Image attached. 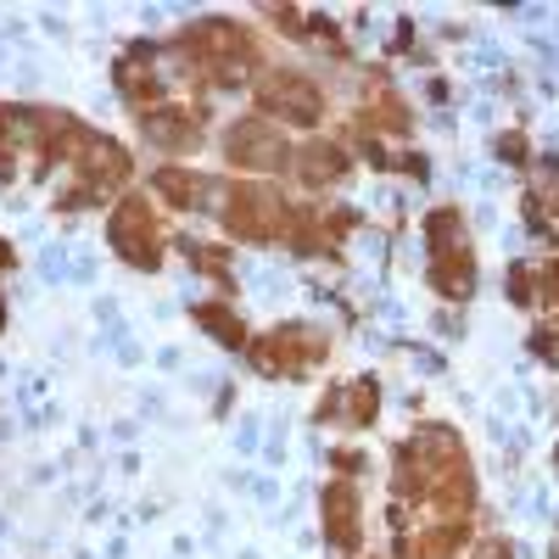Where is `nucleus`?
Returning <instances> with one entry per match:
<instances>
[{
  "label": "nucleus",
  "mask_w": 559,
  "mask_h": 559,
  "mask_svg": "<svg viewBox=\"0 0 559 559\" xmlns=\"http://www.w3.org/2000/svg\"><path fill=\"white\" fill-rule=\"evenodd\" d=\"M324 537H331L342 554L358 548V492L347 481L324 487Z\"/></svg>",
  "instance_id": "obj_9"
},
{
  "label": "nucleus",
  "mask_w": 559,
  "mask_h": 559,
  "mask_svg": "<svg viewBox=\"0 0 559 559\" xmlns=\"http://www.w3.org/2000/svg\"><path fill=\"white\" fill-rule=\"evenodd\" d=\"M152 191H157V197H168L174 207H202L207 179H202V174H191V168H157V174H152Z\"/></svg>",
  "instance_id": "obj_11"
},
{
  "label": "nucleus",
  "mask_w": 559,
  "mask_h": 559,
  "mask_svg": "<svg viewBox=\"0 0 559 559\" xmlns=\"http://www.w3.org/2000/svg\"><path fill=\"white\" fill-rule=\"evenodd\" d=\"M481 559H509V543H487V554Z\"/></svg>",
  "instance_id": "obj_13"
},
{
  "label": "nucleus",
  "mask_w": 559,
  "mask_h": 559,
  "mask_svg": "<svg viewBox=\"0 0 559 559\" xmlns=\"http://www.w3.org/2000/svg\"><path fill=\"white\" fill-rule=\"evenodd\" d=\"M12 129V107H0V134H7Z\"/></svg>",
  "instance_id": "obj_14"
},
{
  "label": "nucleus",
  "mask_w": 559,
  "mask_h": 559,
  "mask_svg": "<svg viewBox=\"0 0 559 559\" xmlns=\"http://www.w3.org/2000/svg\"><path fill=\"white\" fill-rule=\"evenodd\" d=\"M140 129H146V140H157L163 152H191L197 134H202V112H191V107H146L140 112Z\"/></svg>",
  "instance_id": "obj_8"
},
{
  "label": "nucleus",
  "mask_w": 559,
  "mask_h": 559,
  "mask_svg": "<svg viewBox=\"0 0 559 559\" xmlns=\"http://www.w3.org/2000/svg\"><path fill=\"white\" fill-rule=\"evenodd\" d=\"M313 358H324V336L302 331V324H292V331H269L263 342H252V364L263 369V376H302Z\"/></svg>",
  "instance_id": "obj_6"
},
{
  "label": "nucleus",
  "mask_w": 559,
  "mask_h": 559,
  "mask_svg": "<svg viewBox=\"0 0 559 559\" xmlns=\"http://www.w3.org/2000/svg\"><path fill=\"white\" fill-rule=\"evenodd\" d=\"M258 112H269V123H274V118L319 123L324 96H319V84H313V79H302V73H269V79L258 84Z\"/></svg>",
  "instance_id": "obj_5"
},
{
  "label": "nucleus",
  "mask_w": 559,
  "mask_h": 559,
  "mask_svg": "<svg viewBox=\"0 0 559 559\" xmlns=\"http://www.w3.org/2000/svg\"><path fill=\"white\" fill-rule=\"evenodd\" d=\"M426 241H431V286L464 302L476 292V252H471V236H464V218L453 207H437L426 224Z\"/></svg>",
  "instance_id": "obj_1"
},
{
  "label": "nucleus",
  "mask_w": 559,
  "mask_h": 559,
  "mask_svg": "<svg viewBox=\"0 0 559 559\" xmlns=\"http://www.w3.org/2000/svg\"><path fill=\"white\" fill-rule=\"evenodd\" d=\"M224 152H229V163H241V168H280L292 152H286V134H280V123H269V118H241L236 129L224 134Z\"/></svg>",
  "instance_id": "obj_7"
},
{
  "label": "nucleus",
  "mask_w": 559,
  "mask_h": 559,
  "mask_svg": "<svg viewBox=\"0 0 559 559\" xmlns=\"http://www.w3.org/2000/svg\"><path fill=\"white\" fill-rule=\"evenodd\" d=\"M297 174H302V185H336L342 174H347V152L342 146H331V140H308V146L297 152Z\"/></svg>",
  "instance_id": "obj_10"
},
{
  "label": "nucleus",
  "mask_w": 559,
  "mask_h": 559,
  "mask_svg": "<svg viewBox=\"0 0 559 559\" xmlns=\"http://www.w3.org/2000/svg\"><path fill=\"white\" fill-rule=\"evenodd\" d=\"M112 247L134 269H157L163 263V229H157L152 207L140 202V197H123L118 202V213H112Z\"/></svg>",
  "instance_id": "obj_4"
},
{
  "label": "nucleus",
  "mask_w": 559,
  "mask_h": 559,
  "mask_svg": "<svg viewBox=\"0 0 559 559\" xmlns=\"http://www.w3.org/2000/svg\"><path fill=\"white\" fill-rule=\"evenodd\" d=\"M292 213L286 197L269 191V185H236L229 191V207H224V224H229V236H241V241H280V236H292Z\"/></svg>",
  "instance_id": "obj_2"
},
{
  "label": "nucleus",
  "mask_w": 559,
  "mask_h": 559,
  "mask_svg": "<svg viewBox=\"0 0 559 559\" xmlns=\"http://www.w3.org/2000/svg\"><path fill=\"white\" fill-rule=\"evenodd\" d=\"M197 324H207V331H218V342H224V347H241V342H247L241 319L229 313V308H218V302H197Z\"/></svg>",
  "instance_id": "obj_12"
},
{
  "label": "nucleus",
  "mask_w": 559,
  "mask_h": 559,
  "mask_svg": "<svg viewBox=\"0 0 559 559\" xmlns=\"http://www.w3.org/2000/svg\"><path fill=\"white\" fill-rule=\"evenodd\" d=\"M179 51H191L202 68H218V79L229 84V79H241V68L236 62H258L252 57V39L236 28V23H224V17H202V23H191L179 34Z\"/></svg>",
  "instance_id": "obj_3"
}]
</instances>
